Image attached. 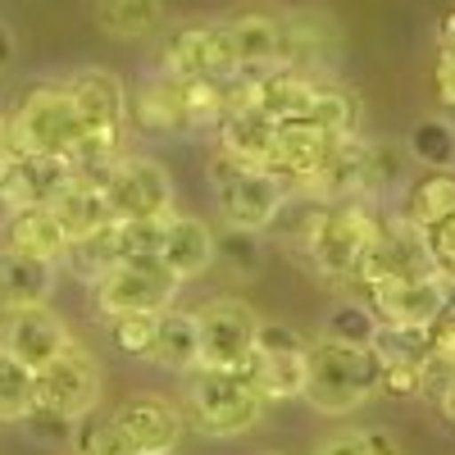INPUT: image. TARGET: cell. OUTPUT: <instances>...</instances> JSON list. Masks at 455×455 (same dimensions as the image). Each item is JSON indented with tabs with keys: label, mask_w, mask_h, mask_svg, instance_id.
<instances>
[{
	"label": "cell",
	"mask_w": 455,
	"mask_h": 455,
	"mask_svg": "<svg viewBox=\"0 0 455 455\" xmlns=\"http://www.w3.org/2000/svg\"><path fill=\"white\" fill-rule=\"evenodd\" d=\"M182 419L187 433L228 442L264 419V401L242 369H192L182 373Z\"/></svg>",
	"instance_id": "1"
},
{
	"label": "cell",
	"mask_w": 455,
	"mask_h": 455,
	"mask_svg": "<svg viewBox=\"0 0 455 455\" xmlns=\"http://www.w3.org/2000/svg\"><path fill=\"white\" fill-rule=\"evenodd\" d=\"M378 228H383V214H378V201L369 196H351V201H328L315 237L306 242V259L310 269L332 283V287H351L360 274V259L369 255Z\"/></svg>",
	"instance_id": "2"
},
{
	"label": "cell",
	"mask_w": 455,
	"mask_h": 455,
	"mask_svg": "<svg viewBox=\"0 0 455 455\" xmlns=\"http://www.w3.org/2000/svg\"><path fill=\"white\" fill-rule=\"evenodd\" d=\"M383 396V369H378L373 351L355 347H332V341H310V369H306V405L341 419Z\"/></svg>",
	"instance_id": "3"
},
{
	"label": "cell",
	"mask_w": 455,
	"mask_h": 455,
	"mask_svg": "<svg viewBox=\"0 0 455 455\" xmlns=\"http://www.w3.org/2000/svg\"><path fill=\"white\" fill-rule=\"evenodd\" d=\"M14 156L73 160L83 150V119L64 83H32L10 114Z\"/></svg>",
	"instance_id": "4"
},
{
	"label": "cell",
	"mask_w": 455,
	"mask_h": 455,
	"mask_svg": "<svg viewBox=\"0 0 455 455\" xmlns=\"http://www.w3.org/2000/svg\"><path fill=\"white\" fill-rule=\"evenodd\" d=\"M306 369H310V341L287 323H264L255 328V351L242 364L246 383L259 392L264 405L274 401H300L306 396Z\"/></svg>",
	"instance_id": "5"
},
{
	"label": "cell",
	"mask_w": 455,
	"mask_h": 455,
	"mask_svg": "<svg viewBox=\"0 0 455 455\" xmlns=\"http://www.w3.org/2000/svg\"><path fill=\"white\" fill-rule=\"evenodd\" d=\"M210 192H214V210L223 228H246V233H264L278 205L287 201V187L274 173L246 169L228 156L210 160Z\"/></svg>",
	"instance_id": "6"
},
{
	"label": "cell",
	"mask_w": 455,
	"mask_h": 455,
	"mask_svg": "<svg viewBox=\"0 0 455 455\" xmlns=\"http://www.w3.org/2000/svg\"><path fill=\"white\" fill-rule=\"evenodd\" d=\"M178 278L164 269L156 255L146 259H119L114 269L92 287L100 319H124V315H164L178 300Z\"/></svg>",
	"instance_id": "7"
},
{
	"label": "cell",
	"mask_w": 455,
	"mask_h": 455,
	"mask_svg": "<svg viewBox=\"0 0 455 455\" xmlns=\"http://www.w3.org/2000/svg\"><path fill=\"white\" fill-rule=\"evenodd\" d=\"M100 396H105V373L83 341H68V351L36 373V410H51L68 424L100 410Z\"/></svg>",
	"instance_id": "8"
},
{
	"label": "cell",
	"mask_w": 455,
	"mask_h": 455,
	"mask_svg": "<svg viewBox=\"0 0 455 455\" xmlns=\"http://www.w3.org/2000/svg\"><path fill=\"white\" fill-rule=\"evenodd\" d=\"M192 319H196V369H242L251 360L259 315L242 296H214Z\"/></svg>",
	"instance_id": "9"
},
{
	"label": "cell",
	"mask_w": 455,
	"mask_h": 455,
	"mask_svg": "<svg viewBox=\"0 0 455 455\" xmlns=\"http://www.w3.org/2000/svg\"><path fill=\"white\" fill-rule=\"evenodd\" d=\"M105 196H109V210L119 223L128 219H169L178 205H173V178L160 160L150 156H124L109 164V173L100 178Z\"/></svg>",
	"instance_id": "10"
},
{
	"label": "cell",
	"mask_w": 455,
	"mask_h": 455,
	"mask_svg": "<svg viewBox=\"0 0 455 455\" xmlns=\"http://www.w3.org/2000/svg\"><path fill=\"white\" fill-rule=\"evenodd\" d=\"M160 73L173 83H196V78H233V55L223 42L219 19L178 23L160 42Z\"/></svg>",
	"instance_id": "11"
},
{
	"label": "cell",
	"mask_w": 455,
	"mask_h": 455,
	"mask_svg": "<svg viewBox=\"0 0 455 455\" xmlns=\"http://www.w3.org/2000/svg\"><path fill=\"white\" fill-rule=\"evenodd\" d=\"M455 283H446L442 274L428 278H387V283H373L364 287V306L373 310L378 323L387 328H433V319L446 310Z\"/></svg>",
	"instance_id": "12"
},
{
	"label": "cell",
	"mask_w": 455,
	"mask_h": 455,
	"mask_svg": "<svg viewBox=\"0 0 455 455\" xmlns=\"http://www.w3.org/2000/svg\"><path fill=\"white\" fill-rule=\"evenodd\" d=\"M109 428L128 446V455H137V451H178V442L187 437L182 405H173L160 392H137L124 405H114Z\"/></svg>",
	"instance_id": "13"
},
{
	"label": "cell",
	"mask_w": 455,
	"mask_h": 455,
	"mask_svg": "<svg viewBox=\"0 0 455 455\" xmlns=\"http://www.w3.org/2000/svg\"><path fill=\"white\" fill-rule=\"evenodd\" d=\"M433 274V259H428V242L419 228L401 223L396 214L383 219L378 237L369 246V255L360 259V274L355 287H373V283H387V278H428Z\"/></svg>",
	"instance_id": "14"
},
{
	"label": "cell",
	"mask_w": 455,
	"mask_h": 455,
	"mask_svg": "<svg viewBox=\"0 0 455 455\" xmlns=\"http://www.w3.org/2000/svg\"><path fill=\"white\" fill-rule=\"evenodd\" d=\"M68 323L51 306H28V310H5L0 315V351L28 364L32 373H42L51 360L68 351Z\"/></svg>",
	"instance_id": "15"
},
{
	"label": "cell",
	"mask_w": 455,
	"mask_h": 455,
	"mask_svg": "<svg viewBox=\"0 0 455 455\" xmlns=\"http://www.w3.org/2000/svg\"><path fill=\"white\" fill-rule=\"evenodd\" d=\"M341 55V28L323 10H287L283 14V64L328 83Z\"/></svg>",
	"instance_id": "16"
},
{
	"label": "cell",
	"mask_w": 455,
	"mask_h": 455,
	"mask_svg": "<svg viewBox=\"0 0 455 455\" xmlns=\"http://www.w3.org/2000/svg\"><path fill=\"white\" fill-rule=\"evenodd\" d=\"M369 351H373L378 369H383V396H396V401L419 396L424 369L433 360L424 328H387V323H378Z\"/></svg>",
	"instance_id": "17"
},
{
	"label": "cell",
	"mask_w": 455,
	"mask_h": 455,
	"mask_svg": "<svg viewBox=\"0 0 455 455\" xmlns=\"http://www.w3.org/2000/svg\"><path fill=\"white\" fill-rule=\"evenodd\" d=\"M78 178L73 160H55V156H14L5 178H0V219L19 214V210H36V205H55L60 192Z\"/></svg>",
	"instance_id": "18"
},
{
	"label": "cell",
	"mask_w": 455,
	"mask_h": 455,
	"mask_svg": "<svg viewBox=\"0 0 455 455\" xmlns=\"http://www.w3.org/2000/svg\"><path fill=\"white\" fill-rule=\"evenodd\" d=\"M223 23V42L233 55L237 73H259V68H278L283 64V14H264V10H246Z\"/></svg>",
	"instance_id": "19"
},
{
	"label": "cell",
	"mask_w": 455,
	"mask_h": 455,
	"mask_svg": "<svg viewBox=\"0 0 455 455\" xmlns=\"http://www.w3.org/2000/svg\"><path fill=\"white\" fill-rule=\"evenodd\" d=\"M160 264L178 278V283H192L201 278L210 264H214V228L196 214H182L173 210L164 219V242H160Z\"/></svg>",
	"instance_id": "20"
},
{
	"label": "cell",
	"mask_w": 455,
	"mask_h": 455,
	"mask_svg": "<svg viewBox=\"0 0 455 455\" xmlns=\"http://www.w3.org/2000/svg\"><path fill=\"white\" fill-rule=\"evenodd\" d=\"M214 156L274 173V119L259 109H233L214 128Z\"/></svg>",
	"instance_id": "21"
},
{
	"label": "cell",
	"mask_w": 455,
	"mask_h": 455,
	"mask_svg": "<svg viewBox=\"0 0 455 455\" xmlns=\"http://www.w3.org/2000/svg\"><path fill=\"white\" fill-rule=\"evenodd\" d=\"M319 201H351V196H369V137H341L332 141V150L323 156L319 173L306 187Z\"/></svg>",
	"instance_id": "22"
},
{
	"label": "cell",
	"mask_w": 455,
	"mask_h": 455,
	"mask_svg": "<svg viewBox=\"0 0 455 455\" xmlns=\"http://www.w3.org/2000/svg\"><path fill=\"white\" fill-rule=\"evenodd\" d=\"M128 124L146 137H182L192 132L182 114V96H178V83L156 73V78H146L132 96H128Z\"/></svg>",
	"instance_id": "23"
},
{
	"label": "cell",
	"mask_w": 455,
	"mask_h": 455,
	"mask_svg": "<svg viewBox=\"0 0 455 455\" xmlns=\"http://www.w3.org/2000/svg\"><path fill=\"white\" fill-rule=\"evenodd\" d=\"M51 291H55V264L0 246V315L51 306Z\"/></svg>",
	"instance_id": "24"
},
{
	"label": "cell",
	"mask_w": 455,
	"mask_h": 455,
	"mask_svg": "<svg viewBox=\"0 0 455 455\" xmlns=\"http://www.w3.org/2000/svg\"><path fill=\"white\" fill-rule=\"evenodd\" d=\"M396 219L410 223V228H419V233L455 219V169H424V178L405 182Z\"/></svg>",
	"instance_id": "25"
},
{
	"label": "cell",
	"mask_w": 455,
	"mask_h": 455,
	"mask_svg": "<svg viewBox=\"0 0 455 455\" xmlns=\"http://www.w3.org/2000/svg\"><path fill=\"white\" fill-rule=\"evenodd\" d=\"M0 237H5L0 246L23 251V255H32V259H46V264H60L64 251H68V233L60 228V219H55L51 205L5 214V228H0Z\"/></svg>",
	"instance_id": "26"
},
{
	"label": "cell",
	"mask_w": 455,
	"mask_h": 455,
	"mask_svg": "<svg viewBox=\"0 0 455 455\" xmlns=\"http://www.w3.org/2000/svg\"><path fill=\"white\" fill-rule=\"evenodd\" d=\"M51 210H55L60 228L68 233V242H83V237L105 233V228L119 223V219H114V210H109L105 187H100V182H87V178H73Z\"/></svg>",
	"instance_id": "27"
},
{
	"label": "cell",
	"mask_w": 455,
	"mask_h": 455,
	"mask_svg": "<svg viewBox=\"0 0 455 455\" xmlns=\"http://www.w3.org/2000/svg\"><path fill=\"white\" fill-rule=\"evenodd\" d=\"M96 23L114 42H146L164 28L160 0H96Z\"/></svg>",
	"instance_id": "28"
},
{
	"label": "cell",
	"mask_w": 455,
	"mask_h": 455,
	"mask_svg": "<svg viewBox=\"0 0 455 455\" xmlns=\"http://www.w3.org/2000/svg\"><path fill=\"white\" fill-rule=\"evenodd\" d=\"M150 364L169 369V373H192L196 369V319L187 310H164L156 319V351H150Z\"/></svg>",
	"instance_id": "29"
},
{
	"label": "cell",
	"mask_w": 455,
	"mask_h": 455,
	"mask_svg": "<svg viewBox=\"0 0 455 455\" xmlns=\"http://www.w3.org/2000/svg\"><path fill=\"white\" fill-rule=\"evenodd\" d=\"M310 119H315L332 141H341V137H360V124H364V100H360L347 83L328 78V83H319V92H315Z\"/></svg>",
	"instance_id": "30"
},
{
	"label": "cell",
	"mask_w": 455,
	"mask_h": 455,
	"mask_svg": "<svg viewBox=\"0 0 455 455\" xmlns=\"http://www.w3.org/2000/svg\"><path fill=\"white\" fill-rule=\"evenodd\" d=\"M323 210H328V201H319V196H310V192H287V201L278 205V214L269 219V228H264V237L306 251V242L315 237Z\"/></svg>",
	"instance_id": "31"
},
{
	"label": "cell",
	"mask_w": 455,
	"mask_h": 455,
	"mask_svg": "<svg viewBox=\"0 0 455 455\" xmlns=\"http://www.w3.org/2000/svg\"><path fill=\"white\" fill-rule=\"evenodd\" d=\"M124 255H119V233L114 228H105V233H92V237H83V242H68V251H64V269L78 278V283H87V287H96L114 264H119Z\"/></svg>",
	"instance_id": "32"
},
{
	"label": "cell",
	"mask_w": 455,
	"mask_h": 455,
	"mask_svg": "<svg viewBox=\"0 0 455 455\" xmlns=\"http://www.w3.org/2000/svg\"><path fill=\"white\" fill-rule=\"evenodd\" d=\"M214 264L233 283H251L264 269V233H246V228H223L214 233Z\"/></svg>",
	"instance_id": "33"
},
{
	"label": "cell",
	"mask_w": 455,
	"mask_h": 455,
	"mask_svg": "<svg viewBox=\"0 0 455 455\" xmlns=\"http://www.w3.org/2000/svg\"><path fill=\"white\" fill-rule=\"evenodd\" d=\"M373 332H378V319L364 300H337V306L323 315V328H319V341H332V347H355V351H369L373 347Z\"/></svg>",
	"instance_id": "34"
},
{
	"label": "cell",
	"mask_w": 455,
	"mask_h": 455,
	"mask_svg": "<svg viewBox=\"0 0 455 455\" xmlns=\"http://www.w3.org/2000/svg\"><path fill=\"white\" fill-rule=\"evenodd\" d=\"M405 156L424 169H455V124L451 119H419L405 137Z\"/></svg>",
	"instance_id": "35"
},
{
	"label": "cell",
	"mask_w": 455,
	"mask_h": 455,
	"mask_svg": "<svg viewBox=\"0 0 455 455\" xmlns=\"http://www.w3.org/2000/svg\"><path fill=\"white\" fill-rule=\"evenodd\" d=\"M32 405H36V373L0 351V424H23Z\"/></svg>",
	"instance_id": "36"
},
{
	"label": "cell",
	"mask_w": 455,
	"mask_h": 455,
	"mask_svg": "<svg viewBox=\"0 0 455 455\" xmlns=\"http://www.w3.org/2000/svg\"><path fill=\"white\" fill-rule=\"evenodd\" d=\"M315 455H405L392 428H341L319 442Z\"/></svg>",
	"instance_id": "37"
},
{
	"label": "cell",
	"mask_w": 455,
	"mask_h": 455,
	"mask_svg": "<svg viewBox=\"0 0 455 455\" xmlns=\"http://www.w3.org/2000/svg\"><path fill=\"white\" fill-rule=\"evenodd\" d=\"M156 319L160 315H124V319H105V332H109V347L128 355V360H146L150 364V351H156Z\"/></svg>",
	"instance_id": "38"
},
{
	"label": "cell",
	"mask_w": 455,
	"mask_h": 455,
	"mask_svg": "<svg viewBox=\"0 0 455 455\" xmlns=\"http://www.w3.org/2000/svg\"><path fill=\"white\" fill-rule=\"evenodd\" d=\"M405 146L396 150L392 141H369V201H378L392 187H405Z\"/></svg>",
	"instance_id": "39"
},
{
	"label": "cell",
	"mask_w": 455,
	"mask_h": 455,
	"mask_svg": "<svg viewBox=\"0 0 455 455\" xmlns=\"http://www.w3.org/2000/svg\"><path fill=\"white\" fill-rule=\"evenodd\" d=\"M68 451L73 455H128V446L114 437V428H109V414H100V410H92L87 419L73 424Z\"/></svg>",
	"instance_id": "40"
},
{
	"label": "cell",
	"mask_w": 455,
	"mask_h": 455,
	"mask_svg": "<svg viewBox=\"0 0 455 455\" xmlns=\"http://www.w3.org/2000/svg\"><path fill=\"white\" fill-rule=\"evenodd\" d=\"M114 233H119V255L124 259H146V255L160 259L164 219H128V223H114Z\"/></svg>",
	"instance_id": "41"
},
{
	"label": "cell",
	"mask_w": 455,
	"mask_h": 455,
	"mask_svg": "<svg viewBox=\"0 0 455 455\" xmlns=\"http://www.w3.org/2000/svg\"><path fill=\"white\" fill-rule=\"evenodd\" d=\"M424 242H428L433 274H442L446 283H455V219H446L442 228H428Z\"/></svg>",
	"instance_id": "42"
},
{
	"label": "cell",
	"mask_w": 455,
	"mask_h": 455,
	"mask_svg": "<svg viewBox=\"0 0 455 455\" xmlns=\"http://www.w3.org/2000/svg\"><path fill=\"white\" fill-rule=\"evenodd\" d=\"M428 355L437 360V364H451L455 369V291H451V300H446V310L433 319V328H428Z\"/></svg>",
	"instance_id": "43"
},
{
	"label": "cell",
	"mask_w": 455,
	"mask_h": 455,
	"mask_svg": "<svg viewBox=\"0 0 455 455\" xmlns=\"http://www.w3.org/2000/svg\"><path fill=\"white\" fill-rule=\"evenodd\" d=\"M433 96H437L446 109H455V55H442V51H437V64H433Z\"/></svg>",
	"instance_id": "44"
},
{
	"label": "cell",
	"mask_w": 455,
	"mask_h": 455,
	"mask_svg": "<svg viewBox=\"0 0 455 455\" xmlns=\"http://www.w3.org/2000/svg\"><path fill=\"white\" fill-rule=\"evenodd\" d=\"M437 51L442 55H455V5L442 14V23H437Z\"/></svg>",
	"instance_id": "45"
},
{
	"label": "cell",
	"mask_w": 455,
	"mask_h": 455,
	"mask_svg": "<svg viewBox=\"0 0 455 455\" xmlns=\"http://www.w3.org/2000/svg\"><path fill=\"white\" fill-rule=\"evenodd\" d=\"M10 160H14V141H10V119H0V178H5Z\"/></svg>",
	"instance_id": "46"
},
{
	"label": "cell",
	"mask_w": 455,
	"mask_h": 455,
	"mask_svg": "<svg viewBox=\"0 0 455 455\" xmlns=\"http://www.w3.org/2000/svg\"><path fill=\"white\" fill-rule=\"evenodd\" d=\"M437 410L446 414V424H455V378H451V387L442 392V401H437Z\"/></svg>",
	"instance_id": "47"
},
{
	"label": "cell",
	"mask_w": 455,
	"mask_h": 455,
	"mask_svg": "<svg viewBox=\"0 0 455 455\" xmlns=\"http://www.w3.org/2000/svg\"><path fill=\"white\" fill-rule=\"evenodd\" d=\"M137 455H178V451H137Z\"/></svg>",
	"instance_id": "48"
},
{
	"label": "cell",
	"mask_w": 455,
	"mask_h": 455,
	"mask_svg": "<svg viewBox=\"0 0 455 455\" xmlns=\"http://www.w3.org/2000/svg\"><path fill=\"white\" fill-rule=\"evenodd\" d=\"M259 455H278V451H259Z\"/></svg>",
	"instance_id": "49"
}]
</instances>
